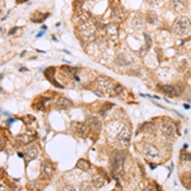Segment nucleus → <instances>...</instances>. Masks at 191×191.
Here are the masks:
<instances>
[{
  "label": "nucleus",
  "instance_id": "f257e3e1",
  "mask_svg": "<svg viewBox=\"0 0 191 191\" xmlns=\"http://www.w3.org/2000/svg\"><path fill=\"white\" fill-rule=\"evenodd\" d=\"M190 28H191V20L187 17H184V15L177 17L172 24V31L178 36L186 35L190 31Z\"/></svg>",
  "mask_w": 191,
  "mask_h": 191
},
{
  "label": "nucleus",
  "instance_id": "f03ea898",
  "mask_svg": "<svg viewBox=\"0 0 191 191\" xmlns=\"http://www.w3.org/2000/svg\"><path fill=\"white\" fill-rule=\"evenodd\" d=\"M78 31L80 32V35L83 36V38L87 42L93 41L96 38V27L91 20H84L78 24Z\"/></svg>",
  "mask_w": 191,
  "mask_h": 191
},
{
  "label": "nucleus",
  "instance_id": "7ed1b4c3",
  "mask_svg": "<svg viewBox=\"0 0 191 191\" xmlns=\"http://www.w3.org/2000/svg\"><path fill=\"white\" fill-rule=\"evenodd\" d=\"M115 84L108 76H99L97 79V83H96V87L97 89L103 93V94H108V96H113V88H115Z\"/></svg>",
  "mask_w": 191,
  "mask_h": 191
},
{
  "label": "nucleus",
  "instance_id": "20e7f679",
  "mask_svg": "<svg viewBox=\"0 0 191 191\" xmlns=\"http://www.w3.org/2000/svg\"><path fill=\"white\" fill-rule=\"evenodd\" d=\"M160 131L167 139H172L175 137V126L169 120H163L160 122Z\"/></svg>",
  "mask_w": 191,
  "mask_h": 191
},
{
  "label": "nucleus",
  "instance_id": "39448f33",
  "mask_svg": "<svg viewBox=\"0 0 191 191\" xmlns=\"http://www.w3.org/2000/svg\"><path fill=\"white\" fill-rule=\"evenodd\" d=\"M117 139H118V142H121V143H129L130 142V139H131V127L130 126H122L120 131H118V134H117Z\"/></svg>",
  "mask_w": 191,
  "mask_h": 191
},
{
  "label": "nucleus",
  "instance_id": "423d86ee",
  "mask_svg": "<svg viewBox=\"0 0 191 191\" xmlns=\"http://www.w3.org/2000/svg\"><path fill=\"white\" fill-rule=\"evenodd\" d=\"M124 160H125V155L122 154L120 152H115L112 154V166H113V169L115 171H121L122 168V164H124Z\"/></svg>",
  "mask_w": 191,
  "mask_h": 191
},
{
  "label": "nucleus",
  "instance_id": "0eeeda50",
  "mask_svg": "<svg viewBox=\"0 0 191 191\" xmlns=\"http://www.w3.org/2000/svg\"><path fill=\"white\" fill-rule=\"evenodd\" d=\"M86 122H87V125L89 126V129L93 130L94 133H99L101 129H102V124H101L99 118L97 116H88Z\"/></svg>",
  "mask_w": 191,
  "mask_h": 191
},
{
  "label": "nucleus",
  "instance_id": "6e6552de",
  "mask_svg": "<svg viewBox=\"0 0 191 191\" xmlns=\"http://www.w3.org/2000/svg\"><path fill=\"white\" fill-rule=\"evenodd\" d=\"M106 32H107V37L111 41L116 42L118 40V27H117V24L111 23V24L106 25Z\"/></svg>",
  "mask_w": 191,
  "mask_h": 191
},
{
  "label": "nucleus",
  "instance_id": "1a4fd4ad",
  "mask_svg": "<svg viewBox=\"0 0 191 191\" xmlns=\"http://www.w3.org/2000/svg\"><path fill=\"white\" fill-rule=\"evenodd\" d=\"M112 17L118 23H121L126 19V12L121 5H116V7H113V9H112Z\"/></svg>",
  "mask_w": 191,
  "mask_h": 191
},
{
  "label": "nucleus",
  "instance_id": "9d476101",
  "mask_svg": "<svg viewBox=\"0 0 191 191\" xmlns=\"http://www.w3.org/2000/svg\"><path fill=\"white\" fill-rule=\"evenodd\" d=\"M41 173H42V176L46 177V178H50L51 176H52V173H54V166L52 163L50 162V160H44V162L41 163Z\"/></svg>",
  "mask_w": 191,
  "mask_h": 191
},
{
  "label": "nucleus",
  "instance_id": "9b49d317",
  "mask_svg": "<svg viewBox=\"0 0 191 191\" xmlns=\"http://www.w3.org/2000/svg\"><path fill=\"white\" fill-rule=\"evenodd\" d=\"M36 138H37V134H35V133H27V134H20V135H18V138H17V140H18V143H19V144H22V145H24V144H29V143H32Z\"/></svg>",
  "mask_w": 191,
  "mask_h": 191
},
{
  "label": "nucleus",
  "instance_id": "f8f14e48",
  "mask_svg": "<svg viewBox=\"0 0 191 191\" xmlns=\"http://www.w3.org/2000/svg\"><path fill=\"white\" fill-rule=\"evenodd\" d=\"M73 126L75 127V131L79 137L82 138H87L88 137V129L89 126L87 124H82V122H74Z\"/></svg>",
  "mask_w": 191,
  "mask_h": 191
},
{
  "label": "nucleus",
  "instance_id": "ddd939ff",
  "mask_svg": "<svg viewBox=\"0 0 191 191\" xmlns=\"http://www.w3.org/2000/svg\"><path fill=\"white\" fill-rule=\"evenodd\" d=\"M160 91L164 92L169 97H177L181 94V92L178 91V86H162Z\"/></svg>",
  "mask_w": 191,
  "mask_h": 191
},
{
  "label": "nucleus",
  "instance_id": "4468645a",
  "mask_svg": "<svg viewBox=\"0 0 191 191\" xmlns=\"http://www.w3.org/2000/svg\"><path fill=\"white\" fill-rule=\"evenodd\" d=\"M71 106H73V102L69 98H66V97H60V98L55 102V107L59 110H66V108H70Z\"/></svg>",
  "mask_w": 191,
  "mask_h": 191
},
{
  "label": "nucleus",
  "instance_id": "2eb2a0df",
  "mask_svg": "<svg viewBox=\"0 0 191 191\" xmlns=\"http://www.w3.org/2000/svg\"><path fill=\"white\" fill-rule=\"evenodd\" d=\"M75 17V20H78V22H84V20H88L91 18V13L87 12V10H83V9H76V13L74 14Z\"/></svg>",
  "mask_w": 191,
  "mask_h": 191
},
{
  "label": "nucleus",
  "instance_id": "dca6fc26",
  "mask_svg": "<svg viewBox=\"0 0 191 191\" xmlns=\"http://www.w3.org/2000/svg\"><path fill=\"white\" fill-rule=\"evenodd\" d=\"M145 154L149 157V158H152V159L159 158V150H158V148L154 147V145H152V144L147 145V148H145Z\"/></svg>",
  "mask_w": 191,
  "mask_h": 191
},
{
  "label": "nucleus",
  "instance_id": "f3484780",
  "mask_svg": "<svg viewBox=\"0 0 191 191\" xmlns=\"http://www.w3.org/2000/svg\"><path fill=\"white\" fill-rule=\"evenodd\" d=\"M105 182H106L105 178L99 175H93L92 178H91V184H92L93 187H96V189H101L102 186L105 185Z\"/></svg>",
  "mask_w": 191,
  "mask_h": 191
},
{
  "label": "nucleus",
  "instance_id": "a211bd4d",
  "mask_svg": "<svg viewBox=\"0 0 191 191\" xmlns=\"http://www.w3.org/2000/svg\"><path fill=\"white\" fill-rule=\"evenodd\" d=\"M171 7H172V10L176 12V13H184L186 10L185 3L180 1V0H172V1H171Z\"/></svg>",
  "mask_w": 191,
  "mask_h": 191
},
{
  "label": "nucleus",
  "instance_id": "6ab92c4d",
  "mask_svg": "<svg viewBox=\"0 0 191 191\" xmlns=\"http://www.w3.org/2000/svg\"><path fill=\"white\" fill-rule=\"evenodd\" d=\"M38 148L37 147H31L29 149L25 152V155H24V159L25 160H32V159H36L38 157Z\"/></svg>",
  "mask_w": 191,
  "mask_h": 191
},
{
  "label": "nucleus",
  "instance_id": "aec40b11",
  "mask_svg": "<svg viewBox=\"0 0 191 191\" xmlns=\"http://www.w3.org/2000/svg\"><path fill=\"white\" fill-rule=\"evenodd\" d=\"M131 25L137 29H142L143 25H144V20H143V17L140 14H135L131 19Z\"/></svg>",
  "mask_w": 191,
  "mask_h": 191
},
{
  "label": "nucleus",
  "instance_id": "412c9836",
  "mask_svg": "<svg viewBox=\"0 0 191 191\" xmlns=\"http://www.w3.org/2000/svg\"><path fill=\"white\" fill-rule=\"evenodd\" d=\"M50 14L47 13V14H45V13H41V12H36V13H33L32 14V18L31 20L32 22H35V23H41V22H44V20L47 18Z\"/></svg>",
  "mask_w": 191,
  "mask_h": 191
},
{
  "label": "nucleus",
  "instance_id": "4be33fe9",
  "mask_svg": "<svg viewBox=\"0 0 191 191\" xmlns=\"http://www.w3.org/2000/svg\"><path fill=\"white\" fill-rule=\"evenodd\" d=\"M76 168L80 169V171L87 172V171L91 169V163H89L88 160H86V159H79L78 162H76Z\"/></svg>",
  "mask_w": 191,
  "mask_h": 191
},
{
  "label": "nucleus",
  "instance_id": "5701e85b",
  "mask_svg": "<svg viewBox=\"0 0 191 191\" xmlns=\"http://www.w3.org/2000/svg\"><path fill=\"white\" fill-rule=\"evenodd\" d=\"M145 20L149 24H155L158 22V15H157L155 12H148L145 15Z\"/></svg>",
  "mask_w": 191,
  "mask_h": 191
},
{
  "label": "nucleus",
  "instance_id": "b1692460",
  "mask_svg": "<svg viewBox=\"0 0 191 191\" xmlns=\"http://www.w3.org/2000/svg\"><path fill=\"white\" fill-rule=\"evenodd\" d=\"M129 62H130V60L127 59V56H126V55H124V54L118 55V56L116 57V64H117V65H120V66H125Z\"/></svg>",
  "mask_w": 191,
  "mask_h": 191
},
{
  "label": "nucleus",
  "instance_id": "393cba45",
  "mask_svg": "<svg viewBox=\"0 0 191 191\" xmlns=\"http://www.w3.org/2000/svg\"><path fill=\"white\" fill-rule=\"evenodd\" d=\"M55 71H56V69H55L54 66H49V68H46V70H45V73H44V74H45V78H46V79H49V80H52Z\"/></svg>",
  "mask_w": 191,
  "mask_h": 191
},
{
  "label": "nucleus",
  "instance_id": "a878e982",
  "mask_svg": "<svg viewBox=\"0 0 191 191\" xmlns=\"http://www.w3.org/2000/svg\"><path fill=\"white\" fill-rule=\"evenodd\" d=\"M124 87L121 86V84H116L115 86V88H113V96H121L122 93H124Z\"/></svg>",
  "mask_w": 191,
  "mask_h": 191
},
{
  "label": "nucleus",
  "instance_id": "bb28decb",
  "mask_svg": "<svg viewBox=\"0 0 191 191\" xmlns=\"http://www.w3.org/2000/svg\"><path fill=\"white\" fill-rule=\"evenodd\" d=\"M144 37H145V49L149 50L152 47V37L148 33H144Z\"/></svg>",
  "mask_w": 191,
  "mask_h": 191
},
{
  "label": "nucleus",
  "instance_id": "cd10ccee",
  "mask_svg": "<svg viewBox=\"0 0 191 191\" xmlns=\"http://www.w3.org/2000/svg\"><path fill=\"white\" fill-rule=\"evenodd\" d=\"M180 157L182 160H191V154H189V153H186V152H181Z\"/></svg>",
  "mask_w": 191,
  "mask_h": 191
},
{
  "label": "nucleus",
  "instance_id": "c85d7f7f",
  "mask_svg": "<svg viewBox=\"0 0 191 191\" xmlns=\"http://www.w3.org/2000/svg\"><path fill=\"white\" fill-rule=\"evenodd\" d=\"M84 3H86V0H74V5H75L76 9H82Z\"/></svg>",
  "mask_w": 191,
  "mask_h": 191
},
{
  "label": "nucleus",
  "instance_id": "c756f323",
  "mask_svg": "<svg viewBox=\"0 0 191 191\" xmlns=\"http://www.w3.org/2000/svg\"><path fill=\"white\" fill-rule=\"evenodd\" d=\"M148 4L150 5H158V4H162V0H147Z\"/></svg>",
  "mask_w": 191,
  "mask_h": 191
},
{
  "label": "nucleus",
  "instance_id": "7c9ffc66",
  "mask_svg": "<svg viewBox=\"0 0 191 191\" xmlns=\"http://www.w3.org/2000/svg\"><path fill=\"white\" fill-rule=\"evenodd\" d=\"M185 65H186V61L184 60V61H182V62L180 64V66H178V68H177V69H178V70H180V71H182V70H185V68H184Z\"/></svg>",
  "mask_w": 191,
  "mask_h": 191
},
{
  "label": "nucleus",
  "instance_id": "2f4dec72",
  "mask_svg": "<svg viewBox=\"0 0 191 191\" xmlns=\"http://www.w3.org/2000/svg\"><path fill=\"white\" fill-rule=\"evenodd\" d=\"M17 29H18V28H13V29H10V32H9V33H10V35H13V33H15V32H17Z\"/></svg>",
  "mask_w": 191,
  "mask_h": 191
},
{
  "label": "nucleus",
  "instance_id": "473e14b6",
  "mask_svg": "<svg viewBox=\"0 0 191 191\" xmlns=\"http://www.w3.org/2000/svg\"><path fill=\"white\" fill-rule=\"evenodd\" d=\"M25 1H28V0H17V3H18V4H23Z\"/></svg>",
  "mask_w": 191,
  "mask_h": 191
},
{
  "label": "nucleus",
  "instance_id": "72a5a7b5",
  "mask_svg": "<svg viewBox=\"0 0 191 191\" xmlns=\"http://www.w3.org/2000/svg\"><path fill=\"white\" fill-rule=\"evenodd\" d=\"M65 190H74V187H71V186H65Z\"/></svg>",
  "mask_w": 191,
  "mask_h": 191
},
{
  "label": "nucleus",
  "instance_id": "f704fd0d",
  "mask_svg": "<svg viewBox=\"0 0 191 191\" xmlns=\"http://www.w3.org/2000/svg\"><path fill=\"white\" fill-rule=\"evenodd\" d=\"M180 1H182V3H185V1H186V0H180Z\"/></svg>",
  "mask_w": 191,
  "mask_h": 191
}]
</instances>
